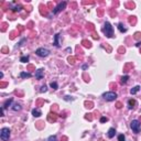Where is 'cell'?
Wrapping results in <instances>:
<instances>
[{
	"label": "cell",
	"instance_id": "cell-4",
	"mask_svg": "<svg viewBox=\"0 0 141 141\" xmlns=\"http://www.w3.org/2000/svg\"><path fill=\"white\" fill-rule=\"evenodd\" d=\"M130 127L132 129V131L134 133H139L140 132V129H141V123L139 120H132L131 123H130Z\"/></svg>",
	"mask_w": 141,
	"mask_h": 141
},
{
	"label": "cell",
	"instance_id": "cell-1",
	"mask_svg": "<svg viewBox=\"0 0 141 141\" xmlns=\"http://www.w3.org/2000/svg\"><path fill=\"white\" fill-rule=\"evenodd\" d=\"M103 32L107 38H112L114 37V27L109 22H105V24L103 27Z\"/></svg>",
	"mask_w": 141,
	"mask_h": 141
},
{
	"label": "cell",
	"instance_id": "cell-9",
	"mask_svg": "<svg viewBox=\"0 0 141 141\" xmlns=\"http://www.w3.org/2000/svg\"><path fill=\"white\" fill-rule=\"evenodd\" d=\"M115 134H116V130H115V128H110L108 132H107V136H108V138H114L115 137Z\"/></svg>",
	"mask_w": 141,
	"mask_h": 141
},
{
	"label": "cell",
	"instance_id": "cell-22",
	"mask_svg": "<svg viewBox=\"0 0 141 141\" xmlns=\"http://www.w3.org/2000/svg\"><path fill=\"white\" fill-rule=\"evenodd\" d=\"M46 90H48V87H46V86H45V85H43V86H42V87H41V89H40V92H41V93H45V92H46Z\"/></svg>",
	"mask_w": 141,
	"mask_h": 141
},
{
	"label": "cell",
	"instance_id": "cell-5",
	"mask_svg": "<svg viewBox=\"0 0 141 141\" xmlns=\"http://www.w3.org/2000/svg\"><path fill=\"white\" fill-rule=\"evenodd\" d=\"M35 54H37L38 56H40V57H46L50 54V51L48 49L40 48V49H38L37 51H35Z\"/></svg>",
	"mask_w": 141,
	"mask_h": 141
},
{
	"label": "cell",
	"instance_id": "cell-8",
	"mask_svg": "<svg viewBox=\"0 0 141 141\" xmlns=\"http://www.w3.org/2000/svg\"><path fill=\"white\" fill-rule=\"evenodd\" d=\"M9 7H10V9L13 11V12H19V11H21L22 9V7L20 5H16V6H13L12 4H10L9 5Z\"/></svg>",
	"mask_w": 141,
	"mask_h": 141
},
{
	"label": "cell",
	"instance_id": "cell-6",
	"mask_svg": "<svg viewBox=\"0 0 141 141\" xmlns=\"http://www.w3.org/2000/svg\"><path fill=\"white\" fill-rule=\"evenodd\" d=\"M65 7H66V2L65 1H63V2H60L59 5L56 6V7L53 9V13L54 15H57L59 12H61L63 9H65Z\"/></svg>",
	"mask_w": 141,
	"mask_h": 141
},
{
	"label": "cell",
	"instance_id": "cell-13",
	"mask_svg": "<svg viewBox=\"0 0 141 141\" xmlns=\"http://www.w3.org/2000/svg\"><path fill=\"white\" fill-rule=\"evenodd\" d=\"M31 76H32L31 73H24V72L20 73V77H21V78H29V77H31Z\"/></svg>",
	"mask_w": 141,
	"mask_h": 141
},
{
	"label": "cell",
	"instance_id": "cell-17",
	"mask_svg": "<svg viewBox=\"0 0 141 141\" xmlns=\"http://www.w3.org/2000/svg\"><path fill=\"white\" fill-rule=\"evenodd\" d=\"M12 100H13V99H12V98H10V99H8V100H7V101H6V103H5V105H4V108H8V107H9V106H10V105H11V104H12Z\"/></svg>",
	"mask_w": 141,
	"mask_h": 141
},
{
	"label": "cell",
	"instance_id": "cell-21",
	"mask_svg": "<svg viewBox=\"0 0 141 141\" xmlns=\"http://www.w3.org/2000/svg\"><path fill=\"white\" fill-rule=\"evenodd\" d=\"M46 141H57V138H56V136H50Z\"/></svg>",
	"mask_w": 141,
	"mask_h": 141
},
{
	"label": "cell",
	"instance_id": "cell-15",
	"mask_svg": "<svg viewBox=\"0 0 141 141\" xmlns=\"http://www.w3.org/2000/svg\"><path fill=\"white\" fill-rule=\"evenodd\" d=\"M118 30H119V31L121 32V33H123V32H126L127 31V29L125 27H123V24L122 23H119L118 24Z\"/></svg>",
	"mask_w": 141,
	"mask_h": 141
},
{
	"label": "cell",
	"instance_id": "cell-18",
	"mask_svg": "<svg viewBox=\"0 0 141 141\" xmlns=\"http://www.w3.org/2000/svg\"><path fill=\"white\" fill-rule=\"evenodd\" d=\"M128 79H129V76L128 75L122 76V77H121V84H126V83L128 82Z\"/></svg>",
	"mask_w": 141,
	"mask_h": 141
},
{
	"label": "cell",
	"instance_id": "cell-2",
	"mask_svg": "<svg viewBox=\"0 0 141 141\" xmlns=\"http://www.w3.org/2000/svg\"><path fill=\"white\" fill-rule=\"evenodd\" d=\"M103 97L105 100H107V101H114V100H116V98H117V94L115 92H106L103 94Z\"/></svg>",
	"mask_w": 141,
	"mask_h": 141
},
{
	"label": "cell",
	"instance_id": "cell-25",
	"mask_svg": "<svg viewBox=\"0 0 141 141\" xmlns=\"http://www.w3.org/2000/svg\"><path fill=\"white\" fill-rule=\"evenodd\" d=\"M83 43H84L85 46H88V48H90V42H87V41H83Z\"/></svg>",
	"mask_w": 141,
	"mask_h": 141
},
{
	"label": "cell",
	"instance_id": "cell-27",
	"mask_svg": "<svg viewBox=\"0 0 141 141\" xmlns=\"http://www.w3.org/2000/svg\"><path fill=\"white\" fill-rule=\"evenodd\" d=\"M120 107H121V104L118 103V104H117V108H120Z\"/></svg>",
	"mask_w": 141,
	"mask_h": 141
},
{
	"label": "cell",
	"instance_id": "cell-10",
	"mask_svg": "<svg viewBox=\"0 0 141 141\" xmlns=\"http://www.w3.org/2000/svg\"><path fill=\"white\" fill-rule=\"evenodd\" d=\"M136 104H137V101L134 100V99H129V100H128V108L129 109H132Z\"/></svg>",
	"mask_w": 141,
	"mask_h": 141
},
{
	"label": "cell",
	"instance_id": "cell-7",
	"mask_svg": "<svg viewBox=\"0 0 141 141\" xmlns=\"http://www.w3.org/2000/svg\"><path fill=\"white\" fill-rule=\"evenodd\" d=\"M44 76V71L42 68H39V70L35 72V78L37 79H42Z\"/></svg>",
	"mask_w": 141,
	"mask_h": 141
},
{
	"label": "cell",
	"instance_id": "cell-12",
	"mask_svg": "<svg viewBox=\"0 0 141 141\" xmlns=\"http://www.w3.org/2000/svg\"><path fill=\"white\" fill-rule=\"evenodd\" d=\"M139 90H140V86H139V85H137V86H134V87L130 90V94H131V95H134V94H137L138 92H139Z\"/></svg>",
	"mask_w": 141,
	"mask_h": 141
},
{
	"label": "cell",
	"instance_id": "cell-3",
	"mask_svg": "<svg viewBox=\"0 0 141 141\" xmlns=\"http://www.w3.org/2000/svg\"><path fill=\"white\" fill-rule=\"evenodd\" d=\"M10 129L9 128H2L0 131V138L2 141H8L10 138Z\"/></svg>",
	"mask_w": 141,
	"mask_h": 141
},
{
	"label": "cell",
	"instance_id": "cell-16",
	"mask_svg": "<svg viewBox=\"0 0 141 141\" xmlns=\"http://www.w3.org/2000/svg\"><path fill=\"white\" fill-rule=\"evenodd\" d=\"M21 105L20 104H15L12 106V110H15V111H18V110H21Z\"/></svg>",
	"mask_w": 141,
	"mask_h": 141
},
{
	"label": "cell",
	"instance_id": "cell-24",
	"mask_svg": "<svg viewBox=\"0 0 141 141\" xmlns=\"http://www.w3.org/2000/svg\"><path fill=\"white\" fill-rule=\"evenodd\" d=\"M106 121H108V118H106V117H101L100 118V122H106Z\"/></svg>",
	"mask_w": 141,
	"mask_h": 141
},
{
	"label": "cell",
	"instance_id": "cell-26",
	"mask_svg": "<svg viewBox=\"0 0 141 141\" xmlns=\"http://www.w3.org/2000/svg\"><path fill=\"white\" fill-rule=\"evenodd\" d=\"M64 99H65V100H74V98H70V96H65V97H64Z\"/></svg>",
	"mask_w": 141,
	"mask_h": 141
},
{
	"label": "cell",
	"instance_id": "cell-11",
	"mask_svg": "<svg viewBox=\"0 0 141 141\" xmlns=\"http://www.w3.org/2000/svg\"><path fill=\"white\" fill-rule=\"evenodd\" d=\"M32 115L34 116V117H40V116L42 115V112H41V110H40V109L34 108V109L32 110Z\"/></svg>",
	"mask_w": 141,
	"mask_h": 141
},
{
	"label": "cell",
	"instance_id": "cell-20",
	"mask_svg": "<svg viewBox=\"0 0 141 141\" xmlns=\"http://www.w3.org/2000/svg\"><path fill=\"white\" fill-rule=\"evenodd\" d=\"M20 61H21L22 63H27L28 61H29V56H28V55H27V56H22L21 59H20Z\"/></svg>",
	"mask_w": 141,
	"mask_h": 141
},
{
	"label": "cell",
	"instance_id": "cell-19",
	"mask_svg": "<svg viewBox=\"0 0 141 141\" xmlns=\"http://www.w3.org/2000/svg\"><path fill=\"white\" fill-rule=\"evenodd\" d=\"M50 86L53 88V89H57V88H59V85H57L56 82H52L51 84H50Z\"/></svg>",
	"mask_w": 141,
	"mask_h": 141
},
{
	"label": "cell",
	"instance_id": "cell-14",
	"mask_svg": "<svg viewBox=\"0 0 141 141\" xmlns=\"http://www.w3.org/2000/svg\"><path fill=\"white\" fill-rule=\"evenodd\" d=\"M59 37L60 34H55V39H54V45L56 48H60V43H59Z\"/></svg>",
	"mask_w": 141,
	"mask_h": 141
},
{
	"label": "cell",
	"instance_id": "cell-23",
	"mask_svg": "<svg viewBox=\"0 0 141 141\" xmlns=\"http://www.w3.org/2000/svg\"><path fill=\"white\" fill-rule=\"evenodd\" d=\"M118 141H125V134H119V137H118Z\"/></svg>",
	"mask_w": 141,
	"mask_h": 141
}]
</instances>
